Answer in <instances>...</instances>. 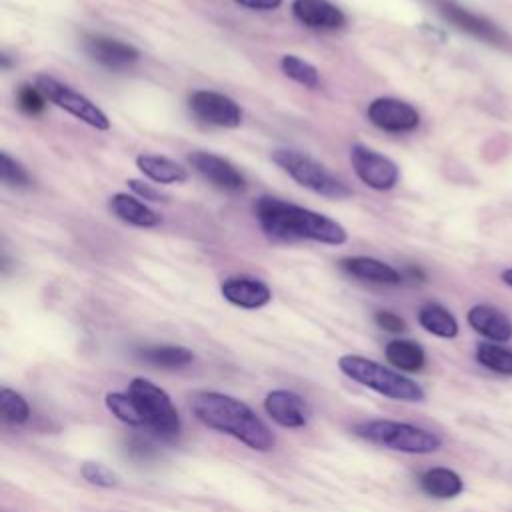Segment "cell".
Instances as JSON below:
<instances>
[{"label":"cell","instance_id":"obj_36","mask_svg":"<svg viewBox=\"0 0 512 512\" xmlns=\"http://www.w3.org/2000/svg\"><path fill=\"white\" fill-rule=\"evenodd\" d=\"M502 282H504V284H508V286L512 288V268H508V270H504V272H502Z\"/></svg>","mask_w":512,"mask_h":512},{"label":"cell","instance_id":"obj_7","mask_svg":"<svg viewBox=\"0 0 512 512\" xmlns=\"http://www.w3.org/2000/svg\"><path fill=\"white\" fill-rule=\"evenodd\" d=\"M34 86L46 96V100H50L58 108L70 112L72 116L86 122L88 126H92L96 130H108L110 128L108 116L90 98H86L84 94H80L72 86L56 80L54 76L38 74L36 80H34Z\"/></svg>","mask_w":512,"mask_h":512},{"label":"cell","instance_id":"obj_2","mask_svg":"<svg viewBox=\"0 0 512 512\" xmlns=\"http://www.w3.org/2000/svg\"><path fill=\"white\" fill-rule=\"evenodd\" d=\"M256 218L262 230L276 240H314L322 244H344L348 234L336 220L274 196H260L254 202Z\"/></svg>","mask_w":512,"mask_h":512},{"label":"cell","instance_id":"obj_12","mask_svg":"<svg viewBox=\"0 0 512 512\" xmlns=\"http://www.w3.org/2000/svg\"><path fill=\"white\" fill-rule=\"evenodd\" d=\"M188 162L200 176H204L218 190L236 194L246 188V178L242 176V172L232 162H228L218 154L198 150L188 154Z\"/></svg>","mask_w":512,"mask_h":512},{"label":"cell","instance_id":"obj_9","mask_svg":"<svg viewBox=\"0 0 512 512\" xmlns=\"http://www.w3.org/2000/svg\"><path fill=\"white\" fill-rule=\"evenodd\" d=\"M350 162L356 176L374 190H390L400 178V170L394 160L364 144H354L350 148Z\"/></svg>","mask_w":512,"mask_h":512},{"label":"cell","instance_id":"obj_13","mask_svg":"<svg viewBox=\"0 0 512 512\" xmlns=\"http://www.w3.org/2000/svg\"><path fill=\"white\" fill-rule=\"evenodd\" d=\"M266 414L282 428H302L310 418V408L296 392L272 390L264 398Z\"/></svg>","mask_w":512,"mask_h":512},{"label":"cell","instance_id":"obj_35","mask_svg":"<svg viewBox=\"0 0 512 512\" xmlns=\"http://www.w3.org/2000/svg\"><path fill=\"white\" fill-rule=\"evenodd\" d=\"M234 2L244 6V8H250V10H274L284 0H234Z\"/></svg>","mask_w":512,"mask_h":512},{"label":"cell","instance_id":"obj_33","mask_svg":"<svg viewBox=\"0 0 512 512\" xmlns=\"http://www.w3.org/2000/svg\"><path fill=\"white\" fill-rule=\"evenodd\" d=\"M128 186H130V190H132L134 194H138L140 198L150 200V202H164V200L168 198V194H164V192L152 188L150 184H146V182H142V180H134V178H132V180H128Z\"/></svg>","mask_w":512,"mask_h":512},{"label":"cell","instance_id":"obj_18","mask_svg":"<svg viewBox=\"0 0 512 512\" xmlns=\"http://www.w3.org/2000/svg\"><path fill=\"white\" fill-rule=\"evenodd\" d=\"M340 268L356 278L378 282V284H400L402 282V274L398 270H394L390 264H386L378 258H370V256L342 258Z\"/></svg>","mask_w":512,"mask_h":512},{"label":"cell","instance_id":"obj_24","mask_svg":"<svg viewBox=\"0 0 512 512\" xmlns=\"http://www.w3.org/2000/svg\"><path fill=\"white\" fill-rule=\"evenodd\" d=\"M138 358L152 364V366H160V368H184L188 364L194 362V354L192 350L184 348V346H172V344H164V346H146L138 350Z\"/></svg>","mask_w":512,"mask_h":512},{"label":"cell","instance_id":"obj_29","mask_svg":"<svg viewBox=\"0 0 512 512\" xmlns=\"http://www.w3.org/2000/svg\"><path fill=\"white\" fill-rule=\"evenodd\" d=\"M0 180L10 188H26L30 186V176L22 168L20 162L10 158L6 152H0Z\"/></svg>","mask_w":512,"mask_h":512},{"label":"cell","instance_id":"obj_17","mask_svg":"<svg viewBox=\"0 0 512 512\" xmlns=\"http://www.w3.org/2000/svg\"><path fill=\"white\" fill-rule=\"evenodd\" d=\"M468 324L492 342H508L512 338V320L490 304H476L468 310Z\"/></svg>","mask_w":512,"mask_h":512},{"label":"cell","instance_id":"obj_14","mask_svg":"<svg viewBox=\"0 0 512 512\" xmlns=\"http://www.w3.org/2000/svg\"><path fill=\"white\" fill-rule=\"evenodd\" d=\"M82 44L92 60H96L98 64L110 70L126 68L140 58V52L132 44L120 42L116 38L100 36V34H86Z\"/></svg>","mask_w":512,"mask_h":512},{"label":"cell","instance_id":"obj_15","mask_svg":"<svg viewBox=\"0 0 512 512\" xmlns=\"http://www.w3.org/2000/svg\"><path fill=\"white\" fill-rule=\"evenodd\" d=\"M220 292L230 304L248 308V310L262 308L272 300V292L268 284L252 276H230L222 282Z\"/></svg>","mask_w":512,"mask_h":512},{"label":"cell","instance_id":"obj_1","mask_svg":"<svg viewBox=\"0 0 512 512\" xmlns=\"http://www.w3.org/2000/svg\"><path fill=\"white\" fill-rule=\"evenodd\" d=\"M190 410L204 426L228 434L256 452H268L276 444L264 420L246 402L234 396L198 390L190 394Z\"/></svg>","mask_w":512,"mask_h":512},{"label":"cell","instance_id":"obj_4","mask_svg":"<svg viewBox=\"0 0 512 512\" xmlns=\"http://www.w3.org/2000/svg\"><path fill=\"white\" fill-rule=\"evenodd\" d=\"M354 432L372 444L404 454H432L442 448L440 436L408 422L372 418L358 422Z\"/></svg>","mask_w":512,"mask_h":512},{"label":"cell","instance_id":"obj_31","mask_svg":"<svg viewBox=\"0 0 512 512\" xmlns=\"http://www.w3.org/2000/svg\"><path fill=\"white\" fill-rule=\"evenodd\" d=\"M16 100L20 110H24L30 116H38L46 108V96L32 84H22L16 92Z\"/></svg>","mask_w":512,"mask_h":512},{"label":"cell","instance_id":"obj_27","mask_svg":"<svg viewBox=\"0 0 512 512\" xmlns=\"http://www.w3.org/2000/svg\"><path fill=\"white\" fill-rule=\"evenodd\" d=\"M280 68H282L284 76H288L290 80H294L306 88H318V84H320V74H318L316 66H312L310 62H306L294 54H284L280 58Z\"/></svg>","mask_w":512,"mask_h":512},{"label":"cell","instance_id":"obj_32","mask_svg":"<svg viewBox=\"0 0 512 512\" xmlns=\"http://www.w3.org/2000/svg\"><path fill=\"white\" fill-rule=\"evenodd\" d=\"M374 320H376V324H378L382 330L392 332V334H400V332L406 330V322H404L398 314H394V312H390V310H378V312L374 314Z\"/></svg>","mask_w":512,"mask_h":512},{"label":"cell","instance_id":"obj_34","mask_svg":"<svg viewBox=\"0 0 512 512\" xmlns=\"http://www.w3.org/2000/svg\"><path fill=\"white\" fill-rule=\"evenodd\" d=\"M126 450L132 458H138V460H148L152 454H154V448L144 440V438H138V436H132L128 442H126Z\"/></svg>","mask_w":512,"mask_h":512},{"label":"cell","instance_id":"obj_25","mask_svg":"<svg viewBox=\"0 0 512 512\" xmlns=\"http://www.w3.org/2000/svg\"><path fill=\"white\" fill-rule=\"evenodd\" d=\"M106 408L124 424L146 426V418L140 410V404L130 392H110L106 394Z\"/></svg>","mask_w":512,"mask_h":512},{"label":"cell","instance_id":"obj_6","mask_svg":"<svg viewBox=\"0 0 512 512\" xmlns=\"http://www.w3.org/2000/svg\"><path fill=\"white\" fill-rule=\"evenodd\" d=\"M128 392L140 404V410L146 418V426H150L158 438L174 442L180 436V416L170 396L160 386L146 378H134L128 384Z\"/></svg>","mask_w":512,"mask_h":512},{"label":"cell","instance_id":"obj_26","mask_svg":"<svg viewBox=\"0 0 512 512\" xmlns=\"http://www.w3.org/2000/svg\"><path fill=\"white\" fill-rule=\"evenodd\" d=\"M476 360L502 376H512V350L492 344V342H480L476 346Z\"/></svg>","mask_w":512,"mask_h":512},{"label":"cell","instance_id":"obj_22","mask_svg":"<svg viewBox=\"0 0 512 512\" xmlns=\"http://www.w3.org/2000/svg\"><path fill=\"white\" fill-rule=\"evenodd\" d=\"M384 354H386V360L394 368H400L406 372H418L426 364V354H424L422 346L416 344L414 340H404V338L390 340L386 344Z\"/></svg>","mask_w":512,"mask_h":512},{"label":"cell","instance_id":"obj_8","mask_svg":"<svg viewBox=\"0 0 512 512\" xmlns=\"http://www.w3.org/2000/svg\"><path fill=\"white\" fill-rule=\"evenodd\" d=\"M432 2L436 6L438 14L448 24L458 28L460 32H464V34H468V36H472L480 42L498 46V48H506L510 44L508 34L498 24H494L492 20H488V18L476 14V12H470L468 8L458 4L456 0H432Z\"/></svg>","mask_w":512,"mask_h":512},{"label":"cell","instance_id":"obj_3","mask_svg":"<svg viewBox=\"0 0 512 512\" xmlns=\"http://www.w3.org/2000/svg\"><path fill=\"white\" fill-rule=\"evenodd\" d=\"M338 368L350 380L386 396L392 400L402 402H420L424 400V390L410 380L408 376L382 366L376 360L358 356V354H344L338 358Z\"/></svg>","mask_w":512,"mask_h":512},{"label":"cell","instance_id":"obj_21","mask_svg":"<svg viewBox=\"0 0 512 512\" xmlns=\"http://www.w3.org/2000/svg\"><path fill=\"white\" fill-rule=\"evenodd\" d=\"M420 488L432 498L448 500V498H456L464 490V482L460 474H456L454 470L436 466L426 470L420 476Z\"/></svg>","mask_w":512,"mask_h":512},{"label":"cell","instance_id":"obj_30","mask_svg":"<svg viewBox=\"0 0 512 512\" xmlns=\"http://www.w3.org/2000/svg\"><path fill=\"white\" fill-rule=\"evenodd\" d=\"M80 474L82 478L92 484V486H100V488H112L118 484V476L104 464L100 462H84L80 466Z\"/></svg>","mask_w":512,"mask_h":512},{"label":"cell","instance_id":"obj_28","mask_svg":"<svg viewBox=\"0 0 512 512\" xmlns=\"http://www.w3.org/2000/svg\"><path fill=\"white\" fill-rule=\"evenodd\" d=\"M0 414L8 424H24L30 418V406L22 394L6 386L0 388Z\"/></svg>","mask_w":512,"mask_h":512},{"label":"cell","instance_id":"obj_11","mask_svg":"<svg viewBox=\"0 0 512 512\" xmlns=\"http://www.w3.org/2000/svg\"><path fill=\"white\" fill-rule=\"evenodd\" d=\"M368 120L386 132H410L420 124L418 110L398 98L382 96L368 104Z\"/></svg>","mask_w":512,"mask_h":512},{"label":"cell","instance_id":"obj_10","mask_svg":"<svg viewBox=\"0 0 512 512\" xmlns=\"http://www.w3.org/2000/svg\"><path fill=\"white\" fill-rule=\"evenodd\" d=\"M190 112L212 126L220 128H236L242 122L240 106L226 94L214 90H196L188 98Z\"/></svg>","mask_w":512,"mask_h":512},{"label":"cell","instance_id":"obj_5","mask_svg":"<svg viewBox=\"0 0 512 512\" xmlns=\"http://www.w3.org/2000/svg\"><path fill=\"white\" fill-rule=\"evenodd\" d=\"M272 162L278 164L294 182L300 186L334 200H342L350 196V188L332 176L326 166L316 162L312 156L292 150V148H278L272 152Z\"/></svg>","mask_w":512,"mask_h":512},{"label":"cell","instance_id":"obj_23","mask_svg":"<svg viewBox=\"0 0 512 512\" xmlns=\"http://www.w3.org/2000/svg\"><path fill=\"white\" fill-rule=\"evenodd\" d=\"M420 326L438 338H456L458 322L450 310L436 302H428L418 310Z\"/></svg>","mask_w":512,"mask_h":512},{"label":"cell","instance_id":"obj_20","mask_svg":"<svg viewBox=\"0 0 512 512\" xmlns=\"http://www.w3.org/2000/svg\"><path fill=\"white\" fill-rule=\"evenodd\" d=\"M136 166L144 176L158 184H182L188 180V172L174 160L158 154H140Z\"/></svg>","mask_w":512,"mask_h":512},{"label":"cell","instance_id":"obj_19","mask_svg":"<svg viewBox=\"0 0 512 512\" xmlns=\"http://www.w3.org/2000/svg\"><path fill=\"white\" fill-rule=\"evenodd\" d=\"M108 208L116 218H120L126 224H132V226L152 228V226L160 224V216L152 208H148L144 202H140L138 198L124 194V192L110 196Z\"/></svg>","mask_w":512,"mask_h":512},{"label":"cell","instance_id":"obj_16","mask_svg":"<svg viewBox=\"0 0 512 512\" xmlns=\"http://www.w3.org/2000/svg\"><path fill=\"white\" fill-rule=\"evenodd\" d=\"M292 14L300 24L314 30H336L346 24V14L330 0H294Z\"/></svg>","mask_w":512,"mask_h":512}]
</instances>
